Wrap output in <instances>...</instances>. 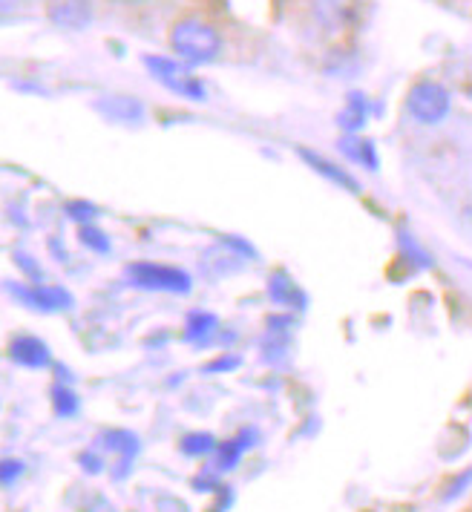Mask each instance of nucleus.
Listing matches in <instances>:
<instances>
[{
    "label": "nucleus",
    "mask_w": 472,
    "mask_h": 512,
    "mask_svg": "<svg viewBox=\"0 0 472 512\" xmlns=\"http://www.w3.org/2000/svg\"><path fill=\"white\" fill-rule=\"evenodd\" d=\"M170 47L176 49V55L188 64H208L222 52V35L216 32V26L196 21V18H185L173 26Z\"/></svg>",
    "instance_id": "nucleus-1"
},
{
    "label": "nucleus",
    "mask_w": 472,
    "mask_h": 512,
    "mask_svg": "<svg viewBox=\"0 0 472 512\" xmlns=\"http://www.w3.org/2000/svg\"><path fill=\"white\" fill-rule=\"evenodd\" d=\"M472 481V472H467V475H464V478H458V481H455V484H452V489H449L447 492V498H455V495H458V492H461V489L467 487V484H470Z\"/></svg>",
    "instance_id": "nucleus-21"
},
{
    "label": "nucleus",
    "mask_w": 472,
    "mask_h": 512,
    "mask_svg": "<svg viewBox=\"0 0 472 512\" xmlns=\"http://www.w3.org/2000/svg\"><path fill=\"white\" fill-rule=\"evenodd\" d=\"M340 153L352 162L363 164L369 170H378V153H375V144L366 139H357V136H349V139L340 141Z\"/></svg>",
    "instance_id": "nucleus-10"
},
{
    "label": "nucleus",
    "mask_w": 472,
    "mask_h": 512,
    "mask_svg": "<svg viewBox=\"0 0 472 512\" xmlns=\"http://www.w3.org/2000/svg\"><path fill=\"white\" fill-rule=\"evenodd\" d=\"M242 449H245V443H228L222 449V466H234L236 458L242 455Z\"/></svg>",
    "instance_id": "nucleus-19"
},
{
    "label": "nucleus",
    "mask_w": 472,
    "mask_h": 512,
    "mask_svg": "<svg viewBox=\"0 0 472 512\" xmlns=\"http://www.w3.org/2000/svg\"><path fill=\"white\" fill-rule=\"evenodd\" d=\"M363 121H366V98L360 93H352L349 95V107L340 113V124L346 130H360Z\"/></svg>",
    "instance_id": "nucleus-12"
},
{
    "label": "nucleus",
    "mask_w": 472,
    "mask_h": 512,
    "mask_svg": "<svg viewBox=\"0 0 472 512\" xmlns=\"http://www.w3.org/2000/svg\"><path fill=\"white\" fill-rule=\"evenodd\" d=\"M144 67L150 70L156 81H162L167 90H173L182 98H190V101H205V84L188 67H182L179 61L165 58V55H147Z\"/></svg>",
    "instance_id": "nucleus-2"
},
{
    "label": "nucleus",
    "mask_w": 472,
    "mask_h": 512,
    "mask_svg": "<svg viewBox=\"0 0 472 512\" xmlns=\"http://www.w3.org/2000/svg\"><path fill=\"white\" fill-rule=\"evenodd\" d=\"M95 110L104 113L110 121H124V124H136L144 118V104L130 95H101L95 101Z\"/></svg>",
    "instance_id": "nucleus-7"
},
{
    "label": "nucleus",
    "mask_w": 472,
    "mask_h": 512,
    "mask_svg": "<svg viewBox=\"0 0 472 512\" xmlns=\"http://www.w3.org/2000/svg\"><path fill=\"white\" fill-rule=\"evenodd\" d=\"M268 291H271V297L277 300V303L285 305H303V294L291 285L288 277L283 274H277V277H271V285H268Z\"/></svg>",
    "instance_id": "nucleus-13"
},
{
    "label": "nucleus",
    "mask_w": 472,
    "mask_h": 512,
    "mask_svg": "<svg viewBox=\"0 0 472 512\" xmlns=\"http://www.w3.org/2000/svg\"><path fill=\"white\" fill-rule=\"evenodd\" d=\"M182 449L188 452V455H205V452H211L213 449V438L211 435H190L182 441Z\"/></svg>",
    "instance_id": "nucleus-17"
},
{
    "label": "nucleus",
    "mask_w": 472,
    "mask_h": 512,
    "mask_svg": "<svg viewBox=\"0 0 472 512\" xmlns=\"http://www.w3.org/2000/svg\"><path fill=\"white\" fill-rule=\"evenodd\" d=\"M449 104L447 87L438 81H418L406 98V107L418 124H441L449 116Z\"/></svg>",
    "instance_id": "nucleus-3"
},
{
    "label": "nucleus",
    "mask_w": 472,
    "mask_h": 512,
    "mask_svg": "<svg viewBox=\"0 0 472 512\" xmlns=\"http://www.w3.org/2000/svg\"><path fill=\"white\" fill-rule=\"evenodd\" d=\"M52 400H55V412L64 415V418H72V415L78 412V397L72 395L70 389H61V386H58Z\"/></svg>",
    "instance_id": "nucleus-14"
},
{
    "label": "nucleus",
    "mask_w": 472,
    "mask_h": 512,
    "mask_svg": "<svg viewBox=\"0 0 472 512\" xmlns=\"http://www.w3.org/2000/svg\"><path fill=\"white\" fill-rule=\"evenodd\" d=\"M9 354L18 366H26V369H44L49 363L47 343H41L38 337H18Z\"/></svg>",
    "instance_id": "nucleus-8"
},
{
    "label": "nucleus",
    "mask_w": 472,
    "mask_h": 512,
    "mask_svg": "<svg viewBox=\"0 0 472 512\" xmlns=\"http://www.w3.org/2000/svg\"><path fill=\"white\" fill-rule=\"evenodd\" d=\"M300 156L306 159L317 173H323V176H329L331 182H337V185H346L349 190H357V182H354L352 176L343 170V167H334V164L329 162V159H320V156H314V153H308V150H300Z\"/></svg>",
    "instance_id": "nucleus-11"
},
{
    "label": "nucleus",
    "mask_w": 472,
    "mask_h": 512,
    "mask_svg": "<svg viewBox=\"0 0 472 512\" xmlns=\"http://www.w3.org/2000/svg\"><path fill=\"white\" fill-rule=\"evenodd\" d=\"M67 210H70L72 219H93L95 216V208L93 205H87V202H72Z\"/></svg>",
    "instance_id": "nucleus-20"
},
{
    "label": "nucleus",
    "mask_w": 472,
    "mask_h": 512,
    "mask_svg": "<svg viewBox=\"0 0 472 512\" xmlns=\"http://www.w3.org/2000/svg\"><path fill=\"white\" fill-rule=\"evenodd\" d=\"M81 242L90 248V251H98V254H107L110 251V239L98 228H81Z\"/></svg>",
    "instance_id": "nucleus-15"
},
{
    "label": "nucleus",
    "mask_w": 472,
    "mask_h": 512,
    "mask_svg": "<svg viewBox=\"0 0 472 512\" xmlns=\"http://www.w3.org/2000/svg\"><path fill=\"white\" fill-rule=\"evenodd\" d=\"M47 12L55 26L81 32L93 21V0H49Z\"/></svg>",
    "instance_id": "nucleus-5"
},
{
    "label": "nucleus",
    "mask_w": 472,
    "mask_h": 512,
    "mask_svg": "<svg viewBox=\"0 0 472 512\" xmlns=\"http://www.w3.org/2000/svg\"><path fill=\"white\" fill-rule=\"evenodd\" d=\"M311 12L323 29L340 32V29L352 26L354 15H357V0H311Z\"/></svg>",
    "instance_id": "nucleus-6"
},
{
    "label": "nucleus",
    "mask_w": 472,
    "mask_h": 512,
    "mask_svg": "<svg viewBox=\"0 0 472 512\" xmlns=\"http://www.w3.org/2000/svg\"><path fill=\"white\" fill-rule=\"evenodd\" d=\"M18 297H24L26 303L44 311H58V308H70L72 297L61 288H12Z\"/></svg>",
    "instance_id": "nucleus-9"
},
{
    "label": "nucleus",
    "mask_w": 472,
    "mask_h": 512,
    "mask_svg": "<svg viewBox=\"0 0 472 512\" xmlns=\"http://www.w3.org/2000/svg\"><path fill=\"white\" fill-rule=\"evenodd\" d=\"M213 326H216V320H213L211 314H193V317H190V326H188V337L190 340H199V337L211 334Z\"/></svg>",
    "instance_id": "nucleus-16"
},
{
    "label": "nucleus",
    "mask_w": 472,
    "mask_h": 512,
    "mask_svg": "<svg viewBox=\"0 0 472 512\" xmlns=\"http://www.w3.org/2000/svg\"><path fill=\"white\" fill-rule=\"evenodd\" d=\"M21 472H24V464H21V461H3V466H0V475H3V484H6V487H9Z\"/></svg>",
    "instance_id": "nucleus-18"
},
{
    "label": "nucleus",
    "mask_w": 472,
    "mask_h": 512,
    "mask_svg": "<svg viewBox=\"0 0 472 512\" xmlns=\"http://www.w3.org/2000/svg\"><path fill=\"white\" fill-rule=\"evenodd\" d=\"M130 277L136 285L150 288V291H173V294H188L190 277L179 268L170 265H153V262H139L130 268Z\"/></svg>",
    "instance_id": "nucleus-4"
}]
</instances>
